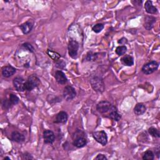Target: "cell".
<instances>
[{
    "mask_svg": "<svg viewBox=\"0 0 160 160\" xmlns=\"http://www.w3.org/2000/svg\"><path fill=\"white\" fill-rule=\"evenodd\" d=\"M146 111V108L143 103H138L134 108V113L137 116L142 115Z\"/></svg>",
    "mask_w": 160,
    "mask_h": 160,
    "instance_id": "d6986e66",
    "label": "cell"
},
{
    "mask_svg": "<svg viewBox=\"0 0 160 160\" xmlns=\"http://www.w3.org/2000/svg\"><path fill=\"white\" fill-rule=\"evenodd\" d=\"M90 83L92 89L98 92H102L105 89V85L102 78L98 76H94L90 79Z\"/></svg>",
    "mask_w": 160,
    "mask_h": 160,
    "instance_id": "6da1fadb",
    "label": "cell"
},
{
    "mask_svg": "<svg viewBox=\"0 0 160 160\" xmlns=\"http://www.w3.org/2000/svg\"><path fill=\"white\" fill-rule=\"evenodd\" d=\"M68 118V116L66 112L60 111L57 114L54 122L59 123V124H64L67 122Z\"/></svg>",
    "mask_w": 160,
    "mask_h": 160,
    "instance_id": "5bb4252c",
    "label": "cell"
},
{
    "mask_svg": "<svg viewBox=\"0 0 160 160\" xmlns=\"http://www.w3.org/2000/svg\"><path fill=\"white\" fill-rule=\"evenodd\" d=\"M25 82L26 81H24V79L22 78L19 76L14 78L12 81V83L15 89L18 91H21V92L25 91V88H24Z\"/></svg>",
    "mask_w": 160,
    "mask_h": 160,
    "instance_id": "ba28073f",
    "label": "cell"
},
{
    "mask_svg": "<svg viewBox=\"0 0 160 160\" xmlns=\"http://www.w3.org/2000/svg\"><path fill=\"white\" fill-rule=\"evenodd\" d=\"M154 159V154L151 150H147L142 156V159L144 160H153Z\"/></svg>",
    "mask_w": 160,
    "mask_h": 160,
    "instance_id": "44dd1931",
    "label": "cell"
},
{
    "mask_svg": "<svg viewBox=\"0 0 160 160\" xmlns=\"http://www.w3.org/2000/svg\"><path fill=\"white\" fill-rule=\"evenodd\" d=\"M34 26V21L32 19H29L28 21L22 23L19 26V28L24 34H29L32 29Z\"/></svg>",
    "mask_w": 160,
    "mask_h": 160,
    "instance_id": "30bf717a",
    "label": "cell"
},
{
    "mask_svg": "<svg viewBox=\"0 0 160 160\" xmlns=\"http://www.w3.org/2000/svg\"><path fill=\"white\" fill-rule=\"evenodd\" d=\"M22 47L25 48L26 50L29 51L30 52H34V48L33 46L29 42H25L22 44Z\"/></svg>",
    "mask_w": 160,
    "mask_h": 160,
    "instance_id": "f1b7e54d",
    "label": "cell"
},
{
    "mask_svg": "<svg viewBox=\"0 0 160 160\" xmlns=\"http://www.w3.org/2000/svg\"><path fill=\"white\" fill-rule=\"evenodd\" d=\"M156 18L152 16H146L144 22V27L147 30H151L152 28L154 23L156 22Z\"/></svg>",
    "mask_w": 160,
    "mask_h": 160,
    "instance_id": "2e32d148",
    "label": "cell"
},
{
    "mask_svg": "<svg viewBox=\"0 0 160 160\" xmlns=\"http://www.w3.org/2000/svg\"><path fill=\"white\" fill-rule=\"evenodd\" d=\"M16 69L15 68L11 65H8L2 68V75L4 78H9L12 76L16 72Z\"/></svg>",
    "mask_w": 160,
    "mask_h": 160,
    "instance_id": "7c38bea8",
    "label": "cell"
},
{
    "mask_svg": "<svg viewBox=\"0 0 160 160\" xmlns=\"http://www.w3.org/2000/svg\"><path fill=\"white\" fill-rule=\"evenodd\" d=\"M46 52L51 58H52L53 60H55V61L58 60L61 57V55L59 53H58L57 52L53 51L51 49H48Z\"/></svg>",
    "mask_w": 160,
    "mask_h": 160,
    "instance_id": "7402d4cb",
    "label": "cell"
},
{
    "mask_svg": "<svg viewBox=\"0 0 160 160\" xmlns=\"http://www.w3.org/2000/svg\"><path fill=\"white\" fill-rule=\"evenodd\" d=\"M79 47V45L77 41L73 39H71L69 41L68 46V53L69 56L72 59H76L77 58Z\"/></svg>",
    "mask_w": 160,
    "mask_h": 160,
    "instance_id": "3957f363",
    "label": "cell"
},
{
    "mask_svg": "<svg viewBox=\"0 0 160 160\" xmlns=\"http://www.w3.org/2000/svg\"><path fill=\"white\" fill-rule=\"evenodd\" d=\"M43 138L45 144H52L55 141L54 133L49 129L44 130L43 132Z\"/></svg>",
    "mask_w": 160,
    "mask_h": 160,
    "instance_id": "9c48e42d",
    "label": "cell"
},
{
    "mask_svg": "<svg viewBox=\"0 0 160 160\" xmlns=\"http://www.w3.org/2000/svg\"><path fill=\"white\" fill-rule=\"evenodd\" d=\"M9 100L10 101V102H11V104L12 105H16V104H18V102L19 101V98L16 94H9Z\"/></svg>",
    "mask_w": 160,
    "mask_h": 160,
    "instance_id": "484cf974",
    "label": "cell"
},
{
    "mask_svg": "<svg viewBox=\"0 0 160 160\" xmlns=\"http://www.w3.org/2000/svg\"><path fill=\"white\" fill-rule=\"evenodd\" d=\"M94 159H96V160H107L108 158L103 154H98L97 155V156L94 158Z\"/></svg>",
    "mask_w": 160,
    "mask_h": 160,
    "instance_id": "4dcf8cb0",
    "label": "cell"
},
{
    "mask_svg": "<svg viewBox=\"0 0 160 160\" xmlns=\"http://www.w3.org/2000/svg\"><path fill=\"white\" fill-rule=\"evenodd\" d=\"M97 54L92 53V52H88L86 56V60L87 61H95L97 58Z\"/></svg>",
    "mask_w": 160,
    "mask_h": 160,
    "instance_id": "83f0119b",
    "label": "cell"
},
{
    "mask_svg": "<svg viewBox=\"0 0 160 160\" xmlns=\"http://www.w3.org/2000/svg\"><path fill=\"white\" fill-rule=\"evenodd\" d=\"M118 42L119 44H120L124 45L125 44H127V43H128V40H127V39L125 38H122L121 39H120L118 41Z\"/></svg>",
    "mask_w": 160,
    "mask_h": 160,
    "instance_id": "d6a6232c",
    "label": "cell"
},
{
    "mask_svg": "<svg viewBox=\"0 0 160 160\" xmlns=\"http://www.w3.org/2000/svg\"><path fill=\"white\" fill-rule=\"evenodd\" d=\"M76 96L75 89L71 86H66L63 90V97L66 101L73 99Z\"/></svg>",
    "mask_w": 160,
    "mask_h": 160,
    "instance_id": "52a82bcc",
    "label": "cell"
},
{
    "mask_svg": "<svg viewBox=\"0 0 160 160\" xmlns=\"http://www.w3.org/2000/svg\"><path fill=\"white\" fill-rule=\"evenodd\" d=\"M112 104L108 101H101L96 105V110L101 114H104L109 112L112 107Z\"/></svg>",
    "mask_w": 160,
    "mask_h": 160,
    "instance_id": "8992f818",
    "label": "cell"
},
{
    "mask_svg": "<svg viewBox=\"0 0 160 160\" xmlns=\"http://www.w3.org/2000/svg\"><path fill=\"white\" fill-rule=\"evenodd\" d=\"M127 51V48L126 46H119L116 48L115 52L118 56H122Z\"/></svg>",
    "mask_w": 160,
    "mask_h": 160,
    "instance_id": "cb8c5ba5",
    "label": "cell"
},
{
    "mask_svg": "<svg viewBox=\"0 0 160 160\" xmlns=\"http://www.w3.org/2000/svg\"><path fill=\"white\" fill-rule=\"evenodd\" d=\"M5 159H9V160H10L11 159H10V158H9V157H8V156H6V157L4 158V160H5Z\"/></svg>",
    "mask_w": 160,
    "mask_h": 160,
    "instance_id": "836d02e7",
    "label": "cell"
},
{
    "mask_svg": "<svg viewBox=\"0 0 160 160\" xmlns=\"http://www.w3.org/2000/svg\"><path fill=\"white\" fill-rule=\"evenodd\" d=\"M148 132L149 134L152 136V137L154 138H159L160 137V132H159V131L154 128V127H151L148 129Z\"/></svg>",
    "mask_w": 160,
    "mask_h": 160,
    "instance_id": "603a6c76",
    "label": "cell"
},
{
    "mask_svg": "<svg viewBox=\"0 0 160 160\" xmlns=\"http://www.w3.org/2000/svg\"><path fill=\"white\" fill-rule=\"evenodd\" d=\"M13 105L11 104L10 101L8 99H5L4 100L2 101V106L4 109H8L11 108Z\"/></svg>",
    "mask_w": 160,
    "mask_h": 160,
    "instance_id": "4316f807",
    "label": "cell"
},
{
    "mask_svg": "<svg viewBox=\"0 0 160 160\" xmlns=\"http://www.w3.org/2000/svg\"><path fill=\"white\" fill-rule=\"evenodd\" d=\"M144 8L148 14H154L158 12L157 8L152 4V2L151 1H146L144 4Z\"/></svg>",
    "mask_w": 160,
    "mask_h": 160,
    "instance_id": "e0dca14e",
    "label": "cell"
},
{
    "mask_svg": "<svg viewBox=\"0 0 160 160\" xmlns=\"http://www.w3.org/2000/svg\"><path fill=\"white\" fill-rule=\"evenodd\" d=\"M40 83H41L40 80L36 74L30 75L28 78L27 81H26L25 82V85H24L25 91H31L33 89L37 88L40 84Z\"/></svg>",
    "mask_w": 160,
    "mask_h": 160,
    "instance_id": "7a4b0ae2",
    "label": "cell"
},
{
    "mask_svg": "<svg viewBox=\"0 0 160 160\" xmlns=\"http://www.w3.org/2000/svg\"><path fill=\"white\" fill-rule=\"evenodd\" d=\"M106 117L110 118L113 121H119L121 118V115L118 112L117 108L114 106H112V108L109 112L108 115Z\"/></svg>",
    "mask_w": 160,
    "mask_h": 160,
    "instance_id": "4fadbf2b",
    "label": "cell"
},
{
    "mask_svg": "<svg viewBox=\"0 0 160 160\" xmlns=\"http://www.w3.org/2000/svg\"><path fill=\"white\" fill-rule=\"evenodd\" d=\"M54 77L56 82L59 84H65L68 82V79L65 74L61 71H56Z\"/></svg>",
    "mask_w": 160,
    "mask_h": 160,
    "instance_id": "9a60e30c",
    "label": "cell"
},
{
    "mask_svg": "<svg viewBox=\"0 0 160 160\" xmlns=\"http://www.w3.org/2000/svg\"><path fill=\"white\" fill-rule=\"evenodd\" d=\"M23 158L25 159H33L34 158L32 156V155L28 152H25L22 155Z\"/></svg>",
    "mask_w": 160,
    "mask_h": 160,
    "instance_id": "1f68e13d",
    "label": "cell"
},
{
    "mask_svg": "<svg viewBox=\"0 0 160 160\" xmlns=\"http://www.w3.org/2000/svg\"><path fill=\"white\" fill-rule=\"evenodd\" d=\"M87 139L83 136H76V138L73 139L72 141L73 145L78 148L84 147L87 144Z\"/></svg>",
    "mask_w": 160,
    "mask_h": 160,
    "instance_id": "8fae6325",
    "label": "cell"
},
{
    "mask_svg": "<svg viewBox=\"0 0 160 160\" xmlns=\"http://www.w3.org/2000/svg\"><path fill=\"white\" fill-rule=\"evenodd\" d=\"M93 138L102 146H106L108 142V136L103 130L95 131L92 132Z\"/></svg>",
    "mask_w": 160,
    "mask_h": 160,
    "instance_id": "5b68a950",
    "label": "cell"
},
{
    "mask_svg": "<svg viewBox=\"0 0 160 160\" xmlns=\"http://www.w3.org/2000/svg\"><path fill=\"white\" fill-rule=\"evenodd\" d=\"M56 66L60 69H64L66 67V62L62 60H57L56 62Z\"/></svg>",
    "mask_w": 160,
    "mask_h": 160,
    "instance_id": "f546056e",
    "label": "cell"
},
{
    "mask_svg": "<svg viewBox=\"0 0 160 160\" xmlns=\"http://www.w3.org/2000/svg\"><path fill=\"white\" fill-rule=\"evenodd\" d=\"M122 64L126 66H132L134 64V59L130 55H126L121 59Z\"/></svg>",
    "mask_w": 160,
    "mask_h": 160,
    "instance_id": "ffe728a7",
    "label": "cell"
},
{
    "mask_svg": "<svg viewBox=\"0 0 160 160\" xmlns=\"http://www.w3.org/2000/svg\"><path fill=\"white\" fill-rule=\"evenodd\" d=\"M159 67V63L156 61H151L145 64L141 69V71L144 74H151L156 71Z\"/></svg>",
    "mask_w": 160,
    "mask_h": 160,
    "instance_id": "277c9868",
    "label": "cell"
},
{
    "mask_svg": "<svg viewBox=\"0 0 160 160\" xmlns=\"http://www.w3.org/2000/svg\"><path fill=\"white\" fill-rule=\"evenodd\" d=\"M104 24L102 23H98L94 25L92 28V30L95 33H99L102 31V30L104 29Z\"/></svg>",
    "mask_w": 160,
    "mask_h": 160,
    "instance_id": "d4e9b609",
    "label": "cell"
},
{
    "mask_svg": "<svg viewBox=\"0 0 160 160\" xmlns=\"http://www.w3.org/2000/svg\"><path fill=\"white\" fill-rule=\"evenodd\" d=\"M11 138L12 141L18 143H21L25 140V136L18 131H13L11 133Z\"/></svg>",
    "mask_w": 160,
    "mask_h": 160,
    "instance_id": "ac0fdd59",
    "label": "cell"
}]
</instances>
